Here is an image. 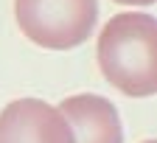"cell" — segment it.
I'll list each match as a JSON object with an SVG mask.
<instances>
[{
  "label": "cell",
  "mask_w": 157,
  "mask_h": 143,
  "mask_svg": "<svg viewBox=\"0 0 157 143\" xmlns=\"http://www.w3.org/2000/svg\"><path fill=\"white\" fill-rule=\"evenodd\" d=\"M98 68L107 84L129 98L157 93V20L143 11L115 14L98 34Z\"/></svg>",
  "instance_id": "cell-1"
},
{
  "label": "cell",
  "mask_w": 157,
  "mask_h": 143,
  "mask_svg": "<svg viewBox=\"0 0 157 143\" xmlns=\"http://www.w3.org/2000/svg\"><path fill=\"white\" fill-rule=\"evenodd\" d=\"M115 3H121V6H151L154 0H115Z\"/></svg>",
  "instance_id": "cell-5"
},
{
  "label": "cell",
  "mask_w": 157,
  "mask_h": 143,
  "mask_svg": "<svg viewBox=\"0 0 157 143\" xmlns=\"http://www.w3.org/2000/svg\"><path fill=\"white\" fill-rule=\"evenodd\" d=\"M0 143H76L67 118L42 98H17L0 112Z\"/></svg>",
  "instance_id": "cell-3"
},
{
  "label": "cell",
  "mask_w": 157,
  "mask_h": 143,
  "mask_svg": "<svg viewBox=\"0 0 157 143\" xmlns=\"http://www.w3.org/2000/svg\"><path fill=\"white\" fill-rule=\"evenodd\" d=\"M17 25L45 51H73L98 23V0H14Z\"/></svg>",
  "instance_id": "cell-2"
},
{
  "label": "cell",
  "mask_w": 157,
  "mask_h": 143,
  "mask_svg": "<svg viewBox=\"0 0 157 143\" xmlns=\"http://www.w3.org/2000/svg\"><path fill=\"white\" fill-rule=\"evenodd\" d=\"M143 143H154V140H143Z\"/></svg>",
  "instance_id": "cell-6"
},
{
  "label": "cell",
  "mask_w": 157,
  "mask_h": 143,
  "mask_svg": "<svg viewBox=\"0 0 157 143\" xmlns=\"http://www.w3.org/2000/svg\"><path fill=\"white\" fill-rule=\"evenodd\" d=\"M59 112L67 118L76 143H124V126L112 101L78 93L59 104Z\"/></svg>",
  "instance_id": "cell-4"
}]
</instances>
